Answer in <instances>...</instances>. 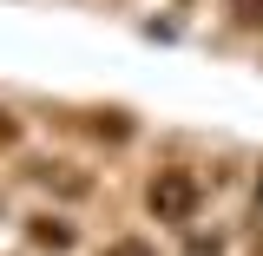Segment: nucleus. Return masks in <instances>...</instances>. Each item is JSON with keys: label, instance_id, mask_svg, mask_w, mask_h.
<instances>
[{"label": "nucleus", "instance_id": "nucleus-3", "mask_svg": "<svg viewBox=\"0 0 263 256\" xmlns=\"http://www.w3.org/2000/svg\"><path fill=\"white\" fill-rule=\"evenodd\" d=\"M105 256H158V250H152V243H138V237H119Z\"/></svg>", "mask_w": 263, "mask_h": 256}, {"label": "nucleus", "instance_id": "nucleus-4", "mask_svg": "<svg viewBox=\"0 0 263 256\" xmlns=\"http://www.w3.org/2000/svg\"><path fill=\"white\" fill-rule=\"evenodd\" d=\"M230 7H237V20H243V27H263V0H230Z\"/></svg>", "mask_w": 263, "mask_h": 256}, {"label": "nucleus", "instance_id": "nucleus-6", "mask_svg": "<svg viewBox=\"0 0 263 256\" xmlns=\"http://www.w3.org/2000/svg\"><path fill=\"white\" fill-rule=\"evenodd\" d=\"M257 204H263V184H257Z\"/></svg>", "mask_w": 263, "mask_h": 256}, {"label": "nucleus", "instance_id": "nucleus-1", "mask_svg": "<svg viewBox=\"0 0 263 256\" xmlns=\"http://www.w3.org/2000/svg\"><path fill=\"white\" fill-rule=\"evenodd\" d=\"M145 197H152L158 224H184V217L197 210V178H191V171H158Z\"/></svg>", "mask_w": 263, "mask_h": 256}, {"label": "nucleus", "instance_id": "nucleus-2", "mask_svg": "<svg viewBox=\"0 0 263 256\" xmlns=\"http://www.w3.org/2000/svg\"><path fill=\"white\" fill-rule=\"evenodd\" d=\"M33 243H46V250H66V243H72V230H66L60 217H40V224H33Z\"/></svg>", "mask_w": 263, "mask_h": 256}, {"label": "nucleus", "instance_id": "nucleus-5", "mask_svg": "<svg viewBox=\"0 0 263 256\" xmlns=\"http://www.w3.org/2000/svg\"><path fill=\"white\" fill-rule=\"evenodd\" d=\"M13 138H20V125H13V119L0 112V145H13Z\"/></svg>", "mask_w": 263, "mask_h": 256}]
</instances>
